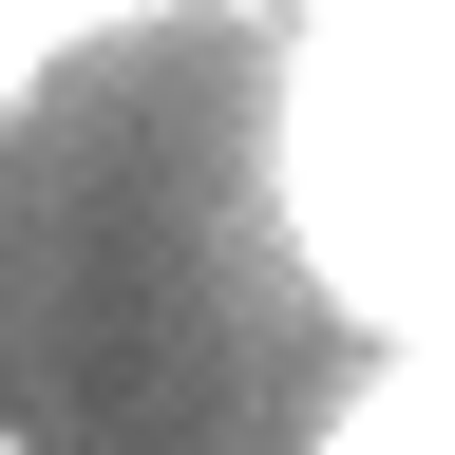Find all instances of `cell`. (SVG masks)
I'll use <instances>...</instances> for the list:
<instances>
[{"mask_svg":"<svg viewBox=\"0 0 455 455\" xmlns=\"http://www.w3.org/2000/svg\"><path fill=\"white\" fill-rule=\"evenodd\" d=\"M0 455H38V436H20V418H0Z\"/></svg>","mask_w":455,"mask_h":455,"instance_id":"obj_2","label":"cell"},{"mask_svg":"<svg viewBox=\"0 0 455 455\" xmlns=\"http://www.w3.org/2000/svg\"><path fill=\"white\" fill-rule=\"evenodd\" d=\"M304 455H455V361H436V341L341 361V398H323V436H304Z\"/></svg>","mask_w":455,"mask_h":455,"instance_id":"obj_1","label":"cell"}]
</instances>
